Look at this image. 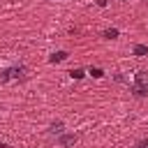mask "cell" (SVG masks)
I'll return each instance as SVG.
<instances>
[{
    "mask_svg": "<svg viewBox=\"0 0 148 148\" xmlns=\"http://www.w3.org/2000/svg\"><path fill=\"white\" fill-rule=\"evenodd\" d=\"M132 92H134L136 97H146V95H148V72H136V74H134Z\"/></svg>",
    "mask_w": 148,
    "mask_h": 148,
    "instance_id": "1",
    "label": "cell"
},
{
    "mask_svg": "<svg viewBox=\"0 0 148 148\" xmlns=\"http://www.w3.org/2000/svg\"><path fill=\"white\" fill-rule=\"evenodd\" d=\"M23 72H25L23 65H14V67H9V69H2V72H0V83H7L9 79H18V76H23Z\"/></svg>",
    "mask_w": 148,
    "mask_h": 148,
    "instance_id": "2",
    "label": "cell"
},
{
    "mask_svg": "<svg viewBox=\"0 0 148 148\" xmlns=\"http://www.w3.org/2000/svg\"><path fill=\"white\" fill-rule=\"evenodd\" d=\"M74 141H76V134H60L58 136V146H62V148L65 146H72Z\"/></svg>",
    "mask_w": 148,
    "mask_h": 148,
    "instance_id": "3",
    "label": "cell"
},
{
    "mask_svg": "<svg viewBox=\"0 0 148 148\" xmlns=\"http://www.w3.org/2000/svg\"><path fill=\"white\" fill-rule=\"evenodd\" d=\"M62 130H65L62 120H56V123H51V125H49V132H51V134H58V136H60V134H62Z\"/></svg>",
    "mask_w": 148,
    "mask_h": 148,
    "instance_id": "4",
    "label": "cell"
},
{
    "mask_svg": "<svg viewBox=\"0 0 148 148\" xmlns=\"http://www.w3.org/2000/svg\"><path fill=\"white\" fill-rule=\"evenodd\" d=\"M67 56H69L67 51H56V53H53V56L49 58V62H53V65H56V62H62V60H65Z\"/></svg>",
    "mask_w": 148,
    "mask_h": 148,
    "instance_id": "5",
    "label": "cell"
},
{
    "mask_svg": "<svg viewBox=\"0 0 148 148\" xmlns=\"http://www.w3.org/2000/svg\"><path fill=\"white\" fill-rule=\"evenodd\" d=\"M132 53H134V56H148V46H146V44H136V46L132 49Z\"/></svg>",
    "mask_w": 148,
    "mask_h": 148,
    "instance_id": "6",
    "label": "cell"
},
{
    "mask_svg": "<svg viewBox=\"0 0 148 148\" xmlns=\"http://www.w3.org/2000/svg\"><path fill=\"white\" fill-rule=\"evenodd\" d=\"M102 35H104V39H116L120 32H118V28H109V30H104Z\"/></svg>",
    "mask_w": 148,
    "mask_h": 148,
    "instance_id": "7",
    "label": "cell"
},
{
    "mask_svg": "<svg viewBox=\"0 0 148 148\" xmlns=\"http://www.w3.org/2000/svg\"><path fill=\"white\" fill-rule=\"evenodd\" d=\"M69 76H72V79H83V76H86V72H83V69H72V72H69Z\"/></svg>",
    "mask_w": 148,
    "mask_h": 148,
    "instance_id": "8",
    "label": "cell"
},
{
    "mask_svg": "<svg viewBox=\"0 0 148 148\" xmlns=\"http://www.w3.org/2000/svg\"><path fill=\"white\" fill-rule=\"evenodd\" d=\"M90 74H92L95 79H102V76H104V72H102L99 67H90Z\"/></svg>",
    "mask_w": 148,
    "mask_h": 148,
    "instance_id": "9",
    "label": "cell"
},
{
    "mask_svg": "<svg viewBox=\"0 0 148 148\" xmlns=\"http://www.w3.org/2000/svg\"><path fill=\"white\" fill-rule=\"evenodd\" d=\"M97 5L99 7H106V0H97Z\"/></svg>",
    "mask_w": 148,
    "mask_h": 148,
    "instance_id": "10",
    "label": "cell"
}]
</instances>
